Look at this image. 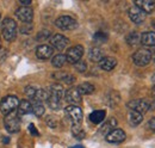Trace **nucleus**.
Masks as SVG:
<instances>
[{"mask_svg": "<svg viewBox=\"0 0 155 148\" xmlns=\"http://www.w3.org/2000/svg\"><path fill=\"white\" fill-rule=\"evenodd\" d=\"M4 126H5V129L11 134L18 133L20 130V117L18 112L12 111L7 113L4 118Z\"/></svg>", "mask_w": 155, "mask_h": 148, "instance_id": "1", "label": "nucleus"}, {"mask_svg": "<svg viewBox=\"0 0 155 148\" xmlns=\"http://www.w3.org/2000/svg\"><path fill=\"white\" fill-rule=\"evenodd\" d=\"M2 36L7 42H12L17 37V23L12 18H6L2 22Z\"/></svg>", "mask_w": 155, "mask_h": 148, "instance_id": "2", "label": "nucleus"}, {"mask_svg": "<svg viewBox=\"0 0 155 148\" xmlns=\"http://www.w3.org/2000/svg\"><path fill=\"white\" fill-rule=\"evenodd\" d=\"M133 61L137 67H144L152 61V54L148 48H141L133 54Z\"/></svg>", "mask_w": 155, "mask_h": 148, "instance_id": "3", "label": "nucleus"}, {"mask_svg": "<svg viewBox=\"0 0 155 148\" xmlns=\"http://www.w3.org/2000/svg\"><path fill=\"white\" fill-rule=\"evenodd\" d=\"M19 105V100L16 96H6L0 102V111L6 116L7 113L15 111Z\"/></svg>", "mask_w": 155, "mask_h": 148, "instance_id": "4", "label": "nucleus"}, {"mask_svg": "<svg viewBox=\"0 0 155 148\" xmlns=\"http://www.w3.org/2000/svg\"><path fill=\"white\" fill-rule=\"evenodd\" d=\"M55 25L61 30H74L78 28V22L71 16H61L55 20Z\"/></svg>", "mask_w": 155, "mask_h": 148, "instance_id": "5", "label": "nucleus"}, {"mask_svg": "<svg viewBox=\"0 0 155 148\" xmlns=\"http://www.w3.org/2000/svg\"><path fill=\"white\" fill-rule=\"evenodd\" d=\"M82 55H84V47L80 45V44H78V45H74V47H71L67 50V53H66V60H67V62L75 65L77 62H79L81 60Z\"/></svg>", "mask_w": 155, "mask_h": 148, "instance_id": "6", "label": "nucleus"}, {"mask_svg": "<svg viewBox=\"0 0 155 148\" xmlns=\"http://www.w3.org/2000/svg\"><path fill=\"white\" fill-rule=\"evenodd\" d=\"M127 106L130 109V111H136V112L143 115V113H146L147 111L149 110L150 104L146 99H134V100L129 102L127 104Z\"/></svg>", "mask_w": 155, "mask_h": 148, "instance_id": "7", "label": "nucleus"}, {"mask_svg": "<svg viewBox=\"0 0 155 148\" xmlns=\"http://www.w3.org/2000/svg\"><path fill=\"white\" fill-rule=\"evenodd\" d=\"M66 115L73 122V124H80L82 121V110L77 105H68L64 109Z\"/></svg>", "mask_w": 155, "mask_h": 148, "instance_id": "8", "label": "nucleus"}, {"mask_svg": "<svg viewBox=\"0 0 155 148\" xmlns=\"http://www.w3.org/2000/svg\"><path fill=\"white\" fill-rule=\"evenodd\" d=\"M16 16L19 20L24 22L25 24H30L34 19V11L29 6H21L16 11Z\"/></svg>", "mask_w": 155, "mask_h": 148, "instance_id": "9", "label": "nucleus"}, {"mask_svg": "<svg viewBox=\"0 0 155 148\" xmlns=\"http://www.w3.org/2000/svg\"><path fill=\"white\" fill-rule=\"evenodd\" d=\"M50 44H51V48H53V49L63 50V49L69 44V39H68L67 37H64L63 35L56 34V35L50 37Z\"/></svg>", "mask_w": 155, "mask_h": 148, "instance_id": "10", "label": "nucleus"}, {"mask_svg": "<svg viewBox=\"0 0 155 148\" xmlns=\"http://www.w3.org/2000/svg\"><path fill=\"white\" fill-rule=\"evenodd\" d=\"M105 139L110 143H122L127 139V135L123 129H114L105 136Z\"/></svg>", "mask_w": 155, "mask_h": 148, "instance_id": "11", "label": "nucleus"}, {"mask_svg": "<svg viewBox=\"0 0 155 148\" xmlns=\"http://www.w3.org/2000/svg\"><path fill=\"white\" fill-rule=\"evenodd\" d=\"M128 15H129L130 20H131L133 23H135V24H141V23H143L144 19H146V13H144L141 8H138L137 6H135V5L129 8Z\"/></svg>", "mask_w": 155, "mask_h": 148, "instance_id": "12", "label": "nucleus"}, {"mask_svg": "<svg viewBox=\"0 0 155 148\" xmlns=\"http://www.w3.org/2000/svg\"><path fill=\"white\" fill-rule=\"evenodd\" d=\"M64 99L72 104V105H75V104H79L81 103L82 98H81V94L79 93L78 89L75 87H72V89H68L67 91H64Z\"/></svg>", "mask_w": 155, "mask_h": 148, "instance_id": "13", "label": "nucleus"}, {"mask_svg": "<svg viewBox=\"0 0 155 148\" xmlns=\"http://www.w3.org/2000/svg\"><path fill=\"white\" fill-rule=\"evenodd\" d=\"M53 54H54V49L47 44H41L36 49V56L39 60H48L50 56H53Z\"/></svg>", "mask_w": 155, "mask_h": 148, "instance_id": "14", "label": "nucleus"}, {"mask_svg": "<svg viewBox=\"0 0 155 148\" xmlns=\"http://www.w3.org/2000/svg\"><path fill=\"white\" fill-rule=\"evenodd\" d=\"M116 66H117V60L115 57H111V56H104L101 59V61L99 62V67L103 71H106V72L112 71Z\"/></svg>", "mask_w": 155, "mask_h": 148, "instance_id": "15", "label": "nucleus"}, {"mask_svg": "<svg viewBox=\"0 0 155 148\" xmlns=\"http://www.w3.org/2000/svg\"><path fill=\"white\" fill-rule=\"evenodd\" d=\"M134 5L137 6L138 8H141L147 15V13H152L154 11L155 1H150V0H136V1H134Z\"/></svg>", "mask_w": 155, "mask_h": 148, "instance_id": "16", "label": "nucleus"}, {"mask_svg": "<svg viewBox=\"0 0 155 148\" xmlns=\"http://www.w3.org/2000/svg\"><path fill=\"white\" fill-rule=\"evenodd\" d=\"M48 92H49V96H50V97L58 98L60 100H62V98L64 97V89H63V86L60 85V84H53V85L49 87Z\"/></svg>", "mask_w": 155, "mask_h": 148, "instance_id": "17", "label": "nucleus"}, {"mask_svg": "<svg viewBox=\"0 0 155 148\" xmlns=\"http://www.w3.org/2000/svg\"><path fill=\"white\" fill-rule=\"evenodd\" d=\"M117 127V119L116 118H114V117H111V118H109L101 127H100V129H99V133L101 134V135H107L110 131H112L114 129H116Z\"/></svg>", "mask_w": 155, "mask_h": 148, "instance_id": "18", "label": "nucleus"}, {"mask_svg": "<svg viewBox=\"0 0 155 148\" xmlns=\"http://www.w3.org/2000/svg\"><path fill=\"white\" fill-rule=\"evenodd\" d=\"M141 44H143L144 47H153L155 44V32L153 31H147V32H143L141 35V41H140Z\"/></svg>", "mask_w": 155, "mask_h": 148, "instance_id": "19", "label": "nucleus"}, {"mask_svg": "<svg viewBox=\"0 0 155 148\" xmlns=\"http://www.w3.org/2000/svg\"><path fill=\"white\" fill-rule=\"evenodd\" d=\"M143 121V115L136 112V111H130L128 115V122L131 127H137L142 123Z\"/></svg>", "mask_w": 155, "mask_h": 148, "instance_id": "20", "label": "nucleus"}, {"mask_svg": "<svg viewBox=\"0 0 155 148\" xmlns=\"http://www.w3.org/2000/svg\"><path fill=\"white\" fill-rule=\"evenodd\" d=\"M104 56L105 55H104L103 49H100V48H98V47L92 48V49L88 52V59H90L92 62H100Z\"/></svg>", "mask_w": 155, "mask_h": 148, "instance_id": "21", "label": "nucleus"}, {"mask_svg": "<svg viewBox=\"0 0 155 148\" xmlns=\"http://www.w3.org/2000/svg\"><path fill=\"white\" fill-rule=\"evenodd\" d=\"M105 116H106L105 110H96L90 113V121L94 124H99L105 119Z\"/></svg>", "mask_w": 155, "mask_h": 148, "instance_id": "22", "label": "nucleus"}, {"mask_svg": "<svg viewBox=\"0 0 155 148\" xmlns=\"http://www.w3.org/2000/svg\"><path fill=\"white\" fill-rule=\"evenodd\" d=\"M18 115H28L32 112V104L30 100H21L18 105Z\"/></svg>", "mask_w": 155, "mask_h": 148, "instance_id": "23", "label": "nucleus"}, {"mask_svg": "<svg viewBox=\"0 0 155 148\" xmlns=\"http://www.w3.org/2000/svg\"><path fill=\"white\" fill-rule=\"evenodd\" d=\"M49 99V92L48 90H43V89H38L34 98L31 99V102H38V103H43V102H47Z\"/></svg>", "mask_w": 155, "mask_h": 148, "instance_id": "24", "label": "nucleus"}, {"mask_svg": "<svg viewBox=\"0 0 155 148\" xmlns=\"http://www.w3.org/2000/svg\"><path fill=\"white\" fill-rule=\"evenodd\" d=\"M77 89L81 96H84V94L87 96V94H92L94 92V86L92 84H90V82H82L81 85L78 86Z\"/></svg>", "mask_w": 155, "mask_h": 148, "instance_id": "25", "label": "nucleus"}, {"mask_svg": "<svg viewBox=\"0 0 155 148\" xmlns=\"http://www.w3.org/2000/svg\"><path fill=\"white\" fill-rule=\"evenodd\" d=\"M66 62H67L66 55H63V54H58V55L54 56L53 60H51V65L54 67H56V68H61L62 66H64Z\"/></svg>", "mask_w": 155, "mask_h": 148, "instance_id": "26", "label": "nucleus"}, {"mask_svg": "<svg viewBox=\"0 0 155 148\" xmlns=\"http://www.w3.org/2000/svg\"><path fill=\"white\" fill-rule=\"evenodd\" d=\"M140 41H141V35L138 32H131L127 37V43L130 47H135L136 44L140 43Z\"/></svg>", "mask_w": 155, "mask_h": 148, "instance_id": "27", "label": "nucleus"}, {"mask_svg": "<svg viewBox=\"0 0 155 148\" xmlns=\"http://www.w3.org/2000/svg\"><path fill=\"white\" fill-rule=\"evenodd\" d=\"M31 104H32V112L35 113V116L42 117L44 115V111H45L44 105L42 103H38V102H31Z\"/></svg>", "mask_w": 155, "mask_h": 148, "instance_id": "28", "label": "nucleus"}, {"mask_svg": "<svg viewBox=\"0 0 155 148\" xmlns=\"http://www.w3.org/2000/svg\"><path fill=\"white\" fill-rule=\"evenodd\" d=\"M72 134H73V136L75 139H78V140H82L85 137V131L81 128L80 124H73V127H72Z\"/></svg>", "mask_w": 155, "mask_h": 148, "instance_id": "29", "label": "nucleus"}, {"mask_svg": "<svg viewBox=\"0 0 155 148\" xmlns=\"http://www.w3.org/2000/svg\"><path fill=\"white\" fill-rule=\"evenodd\" d=\"M47 103H48V105H49V108L51 110H58V109H61V100L58 99V98H54V97H50L49 96V99L47 100Z\"/></svg>", "mask_w": 155, "mask_h": 148, "instance_id": "30", "label": "nucleus"}, {"mask_svg": "<svg viewBox=\"0 0 155 148\" xmlns=\"http://www.w3.org/2000/svg\"><path fill=\"white\" fill-rule=\"evenodd\" d=\"M49 37H51V32H50L49 30H47V29H43V30H41L38 34H37L36 39L41 42V41H45V39H48Z\"/></svg>", "mask_w": 155, "mask_h": 148, "instance_id": "31", "label": "nucleus"}, {"mask_svg": "<svg viewBox=\"0 0 155 148\" xmlns=\"http://www.w3.org/2000/svg\"><path fill=\"white\" fill-rule=\"evenodd\" d=\"M93 39H94L96 42H99V43H104V42L107 41V35H106L105 32H103V31H98V32L94 34Z\"/></svg>", "mask_w": 155, "mask_h": 148, "instance_id": "32", "label": "nucleus"}, {"mask_svg": "<svg viewBox=\"0 0 155 148\" xmlns=\"http://www.w3.org/2000/svg\"><path fill=\"white\" fill-rule=\"evenodd\" d=\"M74 68L77 69L79 73H84V72H86V69H87V65H86L85 61L80 60L79 62H77V63L74 65Z\"/></svg>", "mask_w": 155, "mask_h": 148, "instance_id": "33", "label": "nucleus"}, {"mask_svg": "<svg viewBox=\"0 0 155 148\" xmlns=\"http://www.w3.org/2000/svg\"><path fill=\"white\" fill-rule=\"evenodd\" d=\"M45 123H47L48 127H50V128H56V127H58V119H56V117H54V116H48V117L45 118Z\"/></svg>", "mask_w": 155, "mask_h": 148, "instance_id": "34", "label": "nucleus"}, {"mask_svg": "<svg viewBox=\"0 0 155 148\" xmlns=\"http://www.w3.org/2000/svg\"><path fill=\"white\" fill-rule=\"evenodd\" d=\"M24 91H25V94H26L30 99H32L34 96H35V93H36V91H37V89H35L32 85H30V86H26Z\"/></svg>", "mask_w": 155, "mask_h": 148, "instance_id": "35", "label": "nucleus"}, {"mask_svg": "<svg viewBox=\"0 0 155 148\" xmlns=\"http://www.w3.org/2000/svg\"><path fill=\"white\" fill-rule=\"evenodd\" d=\"M63 82H66L67 85H72L74 81H75V76L74 75H71V74H67L64 78H63V80H62Z\"/></svg>", "mask_w": 155, "mask_h": 148, "instance_id": "36", "label": "nucleus"}, {"mask_svg": "<svg viewBox=\"0 0 155 148\" xmlns=\"http://www.w3.org/2000/svg\"><path fill=\"white\" fill-rule=\"evenodd\" d=\"M32 31V25L31 24H26V25H23L20 28V32L21 34H30Z\"/></svg>", "mask_w": 155, "mask_h": 148, "instance_id": "37", "label": "nucleus"}, {"mask_svg": "<svg viewBox=\"0 0 155 148\" xmlns=\"http://www.w3.org/2000/svg\"><path fill=\"white\" fill-rule=\"evenodd\" d=\"M29 130H30V133H31V135H34V136H38L39 135V133H38V130L36 129V127L31 123L30 126H29Z\"/></svg>", "mask_w": 155, "mask_h": 148, "instance_id": "38", "label": "nucleus"}, {"mask_svg": "<svg viewBox=\"0 0 155 148\" xmlns=\"http://www.w3.org/2000/svg\"><path fill=\"white\" fill-rule=\"evenodd\" d=\"M148 127H149V129H152L153 131H155V117L154 118H152V119H149V122H148Z\"/></svg>", "mask_w": 155, "mask_h": 148, "instance_id": "39", "label": "nucleus"}, {"mask_svg": "<svg viewBox=\"0 0 155 148\" xmlns=\"http://www.w3.org/2000/svg\"><path fill=\"white\" fill-rule=\"evenodd\" d=\"M20 5L21 6H30L31 5V1L30 0H21L20 1Z\"/></svg>", "mask_w": 155, "mask_h": 148, "instance_id": "40", "label": "nucleus"}, {"mask_svg": "<svg viewBox=\"0 0 155 148\" xmlns=\"http://www.w3.org/2000/svg\"><path fill=\"white\" fill-rule=\"evenodd\" d=\"M149 52H150V54H152V60H154L155 61V44L153 45V47H150Z\"/></svg>", "mask_w": 155, "mask_h": 148, "instance_id": "41", "label": "nucleus"}, {"mask_svg": "<svg viewBox=\"0 0 155 148\" xmlns=\"http://www.w3.org/2000/svg\"><path fill=\"white\" fill-rule=\"evenodd\" d=\"M152 97H153V102H154V105H155V86L152 89Z\"/></svg>", "mask_w": 155, "mask_h": 148, "instance_id": "42", "label": "nucleus"}, {"mask_svg": "<svg viewBox=\"0 0 155 148\" xmlns=\"http://www.w3.org/2000/svg\"><path fill=\"white\" fill-rule=\"evenodd\" d=\"M2 141H4V143H8L10 139H8V137H4V140H2Z\"/></svg>", "mask_w": 155, "mask_h": 148, "instance_id": "43", "label": "nucleus"}, {"mask_svg": "<svg viewBox=\"0 0 155 148\" xmlns=\"http://www.w3.org/2000/svg\"><path fill=\"white\" fill-rule=\"evenodd\" d=\"M152 81H153V84H154V86H155V74L153 75V78H152Z\"/></svg>", "mask_w": 155, "mask_h": 148, "instance_id": "44", "label": "nucleus"}, {"mask_svg": "<svg viewBox=\"0 0 155 148\" xmlns=\"http://www.w3.org/2000/svg\"><path fill=\"white\" fill-rule=\"evenodd\" d=\"M72 148H84L82 146H80V145H78V146H74V147H72Z\"/></svg>", "mask_w": 155, "mask_h": 148, "instance_id": "45", "label": "nucleus"}, {"mask_svg": "<svg viewBox=\"0 0 155 148\" xmlns=\"http://www.w3.org/2000/svg\"><path fill=\"white\" fill-rule=\"evenodd\" d=\"M152 25H153V28L155 29V19L153 20V22H152Z\"/></svg>", "mask_w": 155, "mask_h": 148, "instance_id": "46", "label": "nucleus"}]
</instances>
